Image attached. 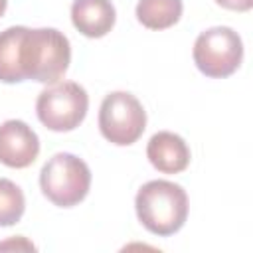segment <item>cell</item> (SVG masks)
<instances>
[{
    "label": "cell",
    "instance_id": "6da1fadb",
    "mask_svg": "<svg viewBox=\"0 0 253 253\" xmlns=\"http://www.w3.org/2000/svg\"><path fill=\"white\" fill-rule=\"evenodd\" d=\"M134 208L138 221L154 235L166 237L182 229L188 217V196L180 184L150 180L136 192Z\"/></svg>",
    "mask_w": 253,
    "mask_h": 253
},
{
    "label": "cell",
    "instance_id": "7a4b0ae2",
    "mask_svg": "<svg viewBox=\"0 0 253 253\" xmlns=\"http://www.w3.org/2000/svg\"><path fill=\"white\" fill-rule=\"evenodd\" d=\"M20 59L26 79L55 83L69 67L71 45L67 36L55 28H28L22 40Z\"/></svg>",
    "mask_w": 253,
    "mask_h": 253
},
{
    "label": "cell",
    "instance_id": "3957f363",
    "mask_svg": "<svg viewBox=\"0 0 253 253\" xmlns=\"http://www.w3.org/2000/svg\"><path fill=\"white\" fill-rule=\"evenodd\" d=\"M89 166L69 152L53 154L40 172V188L43 196L59 208L77 206L89 194Z\"/></svg>",
    "mask_w": 253,
    "mask_h": 253
},
{
    "label": "cell",
    "instance_id": "277c9868",
    "mask_svg": "<svg viewBox=\"0 0 253 253\" xmlns=\"http://www.w3.org/2000/svg\"><path fill=\"white\" fill-rule=\"evenodd\" d=\"M89 109V95L85 87L75 81L53 83L43 89L36 101V113L40 123L55 132H67L77 128Z\"/></svg>",
    "mask_w": 253,
    "mask_h": 253
},
{
    "label": "cell",
    "instance_id": "5b68a950",
    "mask_svg": "<svg viewBox=\"0 0 253 253\" xmlns=\"http://www.w3.org/2000/svg\"><path fill=\"white\" fill-rule=\"evenodd\" d=\"M194 63L208 77L231 75L243 59V42L239 34L227 26H215L202 32L194 42Z\"/></svg>",
    "mask_w": 253,
    "mask_h": 253
},
{
    "label": "cell",
    "instance_id": "8992f818",
    "mask_svg": "<svg viewBox=\"0 0 253 253\" xmlns=\"http://www.w3.org/2000/svg\"><path fill=\"white\" fill-rule=\"evenodd\" d=\"M144 128L146 113L132 93L113 91L103 99L99 109V130L109 142L128 146L142 136Z\"/></svg>",
    "mask_w": 253,
    "mask_h": 253
},
{
    "label": "cell",
    "instance_id": "52a82bcc",
    "mask_svg": "<svg viewBox=\"0 0 253 253\" xmlns=\"http://www.w3.org/2000/svg\"><path fill=\"white\" fill-rule=\"evenodd\" d=\"M40 154V138L24 121L10 119L0 125V162L10 168H28Z\"/></svg>",
    "mask_w": 253,
    "mask_h": 253
},
{
    "label": "cell",
    "instance_id": "ba28073f",
    "mask_svg": "<svg viewBox=\"0 0 253 253\" xmlns=\"http://www.w3.org/2000/svg\"><path fill=\"white\" fill-rule=\"evenodd\" d=\"M146 156L150 164L164 174H178L190 164V148L186 140L170 130H160L150 136L146 144Z\"/></svg>",
    "mask_w": 253,
    "mask_h": 253
},
{
    "label": "cell",
    "instance_id": "9c48e42d",
    "mask_svg": "<svg viewBox=\"0 0 253 253\" xmlns=\"http://www.w3.org/2000/svg\"><path fill=\"white\" fill-rule=\"evenodd\" d=\"M117 20V12L111 0H73L71 22L87 38L107 36Z\"/></svg>",
    "mask_w": 253,
    "mask_h": 253
},
{
    "label": "cell",
    "instance_id": "30bf717a",
    "mask_svg": "<svg viewBox=\"0 0 253 253\" xmlns=\"http://www.w3.org/2000/svg\"><path fill=\"white\" fill-rule=\"evenodd\" d=\"M26 26H12L0 32V81L2 83H20L24 81L22 69V40Z\"/></svg>",
    "mask_w": 253,
    "mask_h": 253
},
{
    "label": "cell",
    "instance_id": "8fae6325",
    "mask_svg": "<svg viewBox=\"0 0 253 253\" xmlns=\"http://www.w3.org/2000/svg\"><path fill=\"white\" fill-rule=\"evenodd\" d=\"M182 0H138L136 20L148 30H166L182 16Z\"/></svg>",
    "mask_w": 253,
    "mask_h": 253
},
{
    "label": "cell",
    "instance_id": "7c38bea8",
    "mask_svg": "<svg viewBox=\"0 0 253 253\" xmlns=\"http://www.w3.org/2000/svg\"><path fill=\"white\" fill-rule=\"evenodd\" d=\"M26 210L24 192L8 178H0V227L14 225L22 219Z\"/></svg>",
    "mask_w": 253,
    "mask_h": 253
},
{
    "label": "cell",
    "instance_id": "4fadbf2b",
    "mask_svg": "<svg viewBox=\"0 0 253 253\" xmlns=\"http://www.w3.org/2000/svg\"><path fill=\"white\" fill-rule=\"evenodd\" d=\"M215 2L227 10H237V12H247L253 6V0H215Z\"/></svg>",
    "mask_w": 253,
    "mask_h": 253
},
{
    "label": "cell",
    "instance_id": "5bb4252c",
    "mask_svg": "<svg viewBox=\"0 0 253 253\" xmlns=\"http://www.w3.org/2000/svg\"><path fill=\"white\" fill-rule=\"evenodd\" d=\"M22 239H24V237H20V239H12V241H6V243H0V249H10V247H16V249H18V247H24V249H36V247H34L32 243H28V241L20 245Z\"/></svg>",
    "mask_w": 253,
    "mask_h": 253
},
{
    "label": "cell",
    "instance_id": "9a60e30c",
    "mask_svg": "<svg viewBox=\"0 0 253 253\" xmlns=\"http://www.w3.org/2000/svg\"><path fill=\"white\" fill-rule=\"evenodd\" d=\"M6 6H8V0H0V16L6 12Z\"/></svg>",
    "mask_w": 253,
    "mask_h": 253
}]
</instances>
